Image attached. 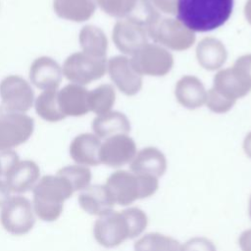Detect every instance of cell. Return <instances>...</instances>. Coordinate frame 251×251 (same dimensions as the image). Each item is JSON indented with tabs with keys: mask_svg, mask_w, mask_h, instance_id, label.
<instances>
[{
	"mask_svg": "<svg viewBox=\"0 0 251 251\" xmlns=\"http://www.w3.org/2000/svg\"><path fill=\"white\" fill-rule=\"evenodd\" d=\"M147 224V215L139 208L131 207L120 212L111 211L96 220L93 235L100 245L113 248L126 239L140 235Z\"/></svg>",
	"mask_w": 251,
	"mask_h": 251,
	"instance_id": "1",
	"label": "cell"
},
{
	"mask_svg": "<svg viewBox=\"0 0 251 251\" xmlns=\"http://www.w3.org/2000/svg\"><path fill=\"white\" fill-rule=\"evenodd\" d=\"M233 0H177L176 19L193 32L219 28L229 19Z\"/></svg>",
	"mask_w": 251,
	"mask_h": 251,
	"instance_id": "2",
	"label": "cell"
},
{
	"mask_svg": "<svg viewBox=\"0 0 251 251\" xmlns=\"http://www.w3.org/2000/svg\"><path fill=\"white\" fill-rule=\"evenodd\" d=\"M74 192L72 184L62 175L42 176L32 189L34 213L44 222L56 221L63 212L64 202Z\"/></svg>",
	"mask_w": 251,
	"mask_h": 251,
	"instance_id": "3",
	"label": "cell"
},
{
	"mask_svg": "<svg viewBox=\"0 0 251 251\" xmlns=\"http://www.w3.org/2000/svg\"><path fill=\"white\" fill-rule=\"evenodd\" d=\"M105 186L115 204L126 206L153 195L159 187V181L151 176L120 170L107 178Z\"/></svg>",
	"mask_w": 251,
	"mask_h": 251,
	"instance_id": "4",
	"label": "cell"
},
{
	"mask_svg": "<svg viewBox=\"0 0 251 251\" xmlns=\"http://www.w3.org/2000/svg\"><path fill=\"white\" fill-rule=\"evenodd\" d=\"M147 33L154 43L174 51L189 49L196 39L195 32L186 27L176 18L162 15L148 25Z\"/></svg>",
	"mask_w": 251,
	"mask_h": 251,
	"instance_id": "5",
	"label": "cell"
},
{
	"mask_svg": "<svg viewBox=\"0 0 251 251\" xmlns=\"http://www.w3.org/2000/svg\"><path fill=\"white\" fill-rule=\"evenodd\" d=\"M0 222L4 229L11 234H26L35 224L32 204L21 195L9 197L1 206Z\"/></svg>",
	"mask_w": 251,
	"mask_h": 251,
	"instance_id": "6",
	"label": "cell"
},
{
	"mask_svg": "<svg viewBox=\"0 0 251 251\" xmlns=\"http://www.w3.org/2000/svg\"><path fill=\"white\" fill-rule=\"evenodd\" d=\"M107 71L106 58H95L83 52L70 55L63 65V74L73 83L85 85L104 76Z\"/></svg>",
	"mask_w": 251,
	"mask_h": 251,
	"instance_id": "7",
	"label": "cell"
},
{
	"mask_svg": "<svg viewBox=\"0 0 251 251\" xmlns=\"http://www.w3.org/2000/svg\"><path fill=\"white\" fill-rule=\"evenodd\" d=\"M134 69L141 75L163 76L171 72L174 57L171 52L156 43H147L131 58Z\"/></svg>",
	"mask_w": 251,
	"mask_h": 251,
	"instance_id": "8",
	"label": "cell"
},
{
	"mask_svg": "<svg viewBox=\"0 0 251 251\" xmlns=\"http://www.w3.org/2000/svg\"><path fill=\"white\" fill-rule=\"evenodd\" d=\"M34 121L24 113H6L0 117V152L12 150L32 135Z\"/></svg>",
	"mask_w": 251,
	"mask_h": 251,
	"instance_id": "9",
	"label": "cell"
},
{
	"mask_svg": "<svg viewBox=\"0 0 251 251\" xmlns=\"http://www.w3.org/2000/svg\"><path fill=\"white\" fill-rule=\"evenodd\" d=\"M0 97L7 112L25 113L32 107L34 92L22 76L8 75L0 82Z\"/></svg>",
	"mask_w": 251,
	"mask_h": 251,
	"instance_id": "10",
	"label": "cell"
},
{
	"mask_svg": "<svg viewBox=\"0 0 251 251\" xmlns=\"http://www.w3.org/2000/svg\"><path fill=\"white\" fill-rule=\"evenodd\" d=\"M112 38L122 53L132 56L148 43L147 28L132 19H122L115 24Z\"/></svg>",
	"mask_w": 251,
	"mask_h": 251,
	"instance_id": "11",
	"label": "cell"
},
{
	"mask_svg": "<svg viewBox=\"0 0 251 251\" xmlns=\"http://www.w3.org/2000/svg\"><path fill=\"white\" fill-rule=\"evenodd\" d=\"M107 71L118 89L127 96L137 94L142 87V75L134 69L130 58L115 56L107 62Z\"/></svg>",
	"mask_w": 251,
	"mask_h": 251,
	"instance_id": "12",
	"label": "cell"
},
{
	"mask_svg": "<svg viewBox=\"0 0 251 251\" xmlns=\"http://www.w3.org/2000/svg\"><path fill=\"white\" fill-rule=\"evenodd\" d=\"M136 153V144L128 134H116L101 144L99 156L102 164L118 168L130 163Z\"/></svg>",
	"mask_w": 251,
	"mask_h": 251,
	"instance_id": "13",
	"label": "cell"
},
{
	"mask_svg": "<svg viewBox=\"0 0 251 251\" xmlns=\"http://www.w3.org/2000/svg\"><path fill=\"white\" fill-rule=\"evenodd\" d=\"M39 176V167L31 160L18 161L4 175L10 191L16 193H25L33 189Z\"/></svg>",
	"mask_w": 251,
	"mask_h": 251,
	"instance_id": "14",
	"label": "cell"
},
{
	"mask_svg": "<svg viewBox=\"0 0 251 251\" xmlns=\"http://www.w3.org/2000/svg\"><path fill=\"white\" fill-rule=\"evenodd\" d=\"M62 69L52 58L42 56L35 59L29 69V79L37 88L55 90L62 80Z\"/></svg>",
	"mask_w": 251,
	"mask_h": 251,
	"instance_id": "15",
	"label": "cell"
},
{
	"mask_svg": "<svg viewBox=\"0 0 251 251\" xmlns=\"http://www.w3.org/2000/svg\"><path fill=\"white\" fill-rule=\"evenodd\" d=\"M88 90L82 85L70 83L57 93L59 108L65 117H81L89 112Z\"/></svg>",
	"mask_w": 251,
	"mask_h": 251,
	"instance_id": "16",
	"label": "cell"
},
{
	"mask_svg": "<svg viewBox=\"0 0 251 251\" xmlns=\"http://www.w3.org/2000/svg\"><path fill=\"white\" fill-rule=\"evenodd\" d=\"M101 140L94 133H81L70 145V156L78 165L97 166L100 162Z\"/></svg>",
	"mask_w": 251,
	"mask_h": 251,
	"instance_id": "17",
	"label": "cell"
},
{
	"mask_svg": "<svg viewBox=\"0 0 251 251\" xmlns=\"http://www.w3.org/2000/svg\"><path fill=\"white\" fill-rule=\"evenodd\" d=\"M130 172L136 175L162 176L167 170V159L164 153L156 147H145L138 151L129 163Z\"/></svg>",
	"mask_w": 251,
	"mask_h": 251,
	"instance_id": "18",
	"label": "cell"
},
{
	"mask_svg": "<svg viewBox=\"0 0 251 251\" xmlns=\"http://www.w3.org/2000/svg\"><path fill=\"white\" fill-rule=\"evenodd\" d=\"M175 96L184 108L195 110L206 102L207 90L202 81L194 75H183L175 86Z\"/></svg>",
	"mask_w": 251,
	"mask_h": 251,
	"instance_id": "19",
	"label": "cell"
},
{
	"mask_svg": "<svg viewBox=\"0 0 251 251\" xmlns=\"http://www.w3.org/2000/svg\"><path fill=\"white\" fill-rule=\"evenodd\" d=\"M78 204L90 215L102 216L111 211L115 205L105 185H89L78 195Z\"/></svg>",
	"mask_w": 251,
	"mask_h": 251,
	"instance_id": "20",
	"label": "cell"
},
{
	"mask_svg": "<svg viewBox=\"0 0 251 251\" xmlns=\"http://www.w3.org/2000/svg\"><path fill=\"white\" fill-rule=\"evenodd\" d=\"M227 51L225 44L215 37H205L197 44L196 59L207 71L219 70L226 63Z\"/></svg>",
	"mask_w": 251,
	"mask_h": 251,
	"instance_id": "21",
	"label": "cell"
},
{
	"mask_svg": "<svg viewBox=\"0 0 251 251\" xmlns=\"http://www.w3.org/2000/svg\"><path fill=\"white\" fill-rule=\"evenodd\" d=\"M92 129L99 138L106 139L116 134H127L130 131V123L124 113L110 111L93 120Z\"/></svg>",
	"mask_w": 251,
	"mask_h": 251,
	"instance_id": "22",
	"label": "cell"
},
{
	"mask_svg": "<svg viewBox=\"0 0 251 251\" xmlns=\"http://www.w3.org/2000/svg\"><path fill=\"white\" fill-rule=\"evenodd\" d=\"M95 0H54L56 15L64 20L82 23L89 20L96 10Z\"/></svg>",
	"mask_w": 251,
	"mask_h": 251,
	"instance_id": "23",
	"label": "cell"
},
{
	"mask_svg": "<svg viewBox=\"0 0 251 251\" xmlns=\"http://www.w3.org/2000/svg\"><path fill=\"white\" fill-rule=\"evenodd\" d=\"M78 41L83 53L95 58H106L108 39L104 31L98 26L84 25L79 31Z\"/></svg>",
	"mask_w": 251,
	"mask_h": 251,
	"instance_id": "24",
	"label": "cell"
},
{
	"mask_svg": "<svg viewBox=\"0 0 251 251\" xmlns=\"http://www.w3.org/2000/svg\"><path fill=\"white\" fill-rule=\"evenodd\" d=\"M211 88L233 102H236L237 99L246 96L250 92L239 82L230 68L221 70L215 75Z\"/></svg>",
	"mask_w": 251,
	"mask_h": 251,
	"instance_id": "25",
	"label": "cell"
},
{
	"mask_svg": "<svg viewBox=\"0 0 251 251\" xmlns=\"http://www.w3.org/2000/svg\"><path fill=\"white\" fill-rule=\"evenodd\" d=\"M134 251H181V245L171 236L151 232L134 243Z\"/></svg>",
	"mask_w": 251,
	"mask_h": 251,
	"instance_id": "26",
	"label": "cell"
},
{
	"mask_svg": "<svg viewBox=\"0 0 251 251\" xmlns=\"http://www.w3.org/2000/svg\"><path fill=\"white\" fill-rule=\"evenodd\" d=\"M116 101L115 88L108 83H104L88 92L89 111L97 116L111 111Z\"/></svg>",
	"mask_w": 251,
	"mask_h": 251,
	"instance_id": "27",
	"label": "cell"
},
{
	"mask_svg": "<svg viewBox=\"0 0 251 251\" xmlns=\"http://www.w3.org/2000/svg\"><path fill=\"white\" fill-rule=\"evenodd\" d=\"M58 90H44L35 100V111L37 115L46 122L55 123L64 120L57 100Z\"/></svg>",
	"mask_w": 251,
	"mask_h": 251,
	"instance_id": "28",
	"label": "cell"
},
{
	"mask_svg": "<svg viewBox=\"0 0 251 251\" xmlns=\"http://www.w3.org/2000/svg\"><path fill=\"white\" fill-rule=\"evenodd\" d=\"M57 173L65 176L70 181L75 192L77 190H83L89 186L92 178L91 171L87 167L81 165L66 166L60 169Z\"/></svg>",
	"mask_w": 251,
	"mask_h": 251,
	"instance_id": "29",
	"label": "cell"
},
{
	"mask_svg": "<svg viewBox=\"0 0 251 251\" xmlns=\"http://www.w3.org/2000/svg\"><path fill=\"white\" fill-rule=\"evenodd\" d=\"M137 0H96L100 9L110 17L122 20L129 17Z\"/></svg>",
	"mask_w": 251,
	"mask_h": 251,
	"instance_id": "30",
	"label": "cell"
},
{
	"mask_svg": "<svg viewBox=\"0 0 251 251\" xmlns=\"http://www.w3.org/2000/svg\"><path fill=\"white\" fill-rule=\"evenodd\" d=\"M230 69L239 82L251 91V54L237 58Z\"/></svg>",
	"mask_w": 251,
	"mask_h": 251,
	"instance_id": "31",
	"label": "cell"
},
{
	"mask_svg": "<svg viewBox=\"0 0 251 251\" xmlns=\"http://www.w3.org/2000/svg\"><path fill=\"white\" fill-rule=\"evenodd\" d=\"M205 104L212 112L216 114H224L228 112L233 107L235 102L225 98L224 96L216 92L213 88H210L207 91Z\"/></svg>",
	"mask_w": 251,
	"mask_h": 251,
	"instance_id": "32",
	"label": "cell"
},
{
	"mask_svg": "<svg viewBox=\"0 0 251 251\" xmlns=\"http://www.w3.org/2000/svg\"><path fill=\"white\" fill-rule=\"evenodd\" d=\"M181 251H217L214 243L206 237H193L181 246Z\"/></svg>",
	"mask_w": 251,
	"mask_h": 251,
	"instance_id": "33",
	"label": "cell"
},
{
	"mask_svg": "<svg viewBox=\"0 0 251 251\" xmlns=\"http://www.w3.org/2000/svg\"><path fill=\"white\" fill-rule=\"evenodd\" d=\"M18 161H20V159L15 151L9 150L0 152V176H4L6 172Z\"/></svg>",
	"mask_w": 251,
	"mask_h": 251,
	"instance_id": "34",
	"label": "cell"
},
{
	"mask_svg": "<svg viewBox=\"0 0 251 251\" xmlns=\"http://www.w3.org/2000/svg\"><path fill=\"white\" fill-rule=\"evenodd\" d=\"M157 10L167 15H176L177 0H152Z\"/></svg>",
	"mask_w": 251,
	"mask_h": 251,
	"instance_id": "35",
	"label": "cell"
},
{
	"mask_svg": "<svg viewBox=\"0 0 251 251\" xmlns=\"http://www.w3.org/2000/svg\"><path fill=\"white\" fill-rule=\"evenodd\" d=\"M238 244L241 251H251V228L244 230L240 234Z\"/></svg>",
	"mask_w": 251,
	"mask_h": 251,
	"instance_id": "36",
	"label": "cell"
},
{
	"mask_svg": "<svg viewBox=\"0 0 251 251\" xmlns=\"http://www.w3.org/2000/svg\"><path fill=\"white\" fill-rule=\"evenodd\" d=\"M10 189L6 184L5 180L0 179V206H2L5 201L10 197Z\"/></svg>",
	"mask_w": 251,
	"mask_h": 251,
	"instance_id": "37",
	"label": "cell"
},
{
	"mask_svg": "<svg viewBox=\"0 0 251 251\" xmlns=\"http://www.w3.org/2000/svg\"><path fill=\"white\" fill-rule=\"evenodd\" d=\"M243 150L245 154L251 159V131L247 133L243 140Z\"/></svg>",
	"mask_w": 251,
	"mask_h": 251,
	"instance_id": "38",
	"label": "cell"
},
{
	"mask_svg": "<svg viewBox=\"0 0 251 251\" xmlns=\"http://www.w3.org/2000/svg\"><path fill=\"white\" fill-rule=\"evenodd\" d=\"M244 16L246 21L251 25V0H247L244 5Z\"/></svg>",
	"mask_w": 251,
	"mask_h": 251,
	"instance_id": "39",
	"label": "cell"
},
{
	"mask_svg": "<svg viewBox=\"0 0 251 251\" xmlns=\"http://www.w3.org/2000/svg\"><path fill=\"white\" fill-rule=\"evenodd\" d=\"M249 216H250V219H251V196H250V199H249Z\"/></svg>",
	"mask_w": 251,
	"mask_h": 251,
	"instance_id": "40",
	"label": "cell"
},
{
	"mask_svg": "<svg viewBox=\"0 0 251 251\" xmlns=\"http://www.w3.org/2000/svg\"><path fill=\"white\" fill-rule=\"evenodd\" d=\"M2 114H3V109L0 107V117L2 116Z\"/></svg>",
	"mask_w": 251,
	"mask_h": 251,
	"instance_id": "41",
	"label": "cell"
}]
</instances>
